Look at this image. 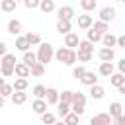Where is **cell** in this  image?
<instances>
[{"label": "cell", "mask_w": 125, "mask_h": 125, "mask_svg": "<svg viewBox=\"0 0 125 125\" xmlns=\"http://www.w3.org/2000/svg\"><path fill=\"white\" fill-rule=\"evenodd\" d=\"M53 57H55L59 62L66 64V66H72V64L76 62V51H74V49H68V47H61V49H57V51L53 53Z\"/></svg>", "instance_id": "obj_1"}, {"label": "cell", "mask_w": 125, "mask_h": 125, "mask_svg": "<svg viewBox=\"0 0 125 125\" xmlns=\"http://www.w3.org/2000/svg\"><path fill=\"white\" fill-rule=\"evenodd\" d=\"M53 53H55V51H53V45H51V43H39V49H37V53H35L37 62H41V64L51 62Z\"/></svg>", "instance_id": "obj_2"}, {"label": "cell", "mask_w": 125, "mask_h": 125, "mask_svg": "<svg viewBox=\"0 0 125 125\" xmlns=\"http://www.w3.org/2000/svg\"><path fill=\"white\" fill-rule=\"evenodd\" d=\"M98 57H100L102 62H111L115 59V51H113V47H102L100 53H98Z\"/></svg>", "instance_id": "obj_3"}, {"label": "cell", "mask_w": 125, "mask_h": 125, "mask_svg": "<svg viewBox=\"0 0 125 125\" xmlns=\"http://www.w3.org/2000/svg\"><path fill=\"white\" fill-rule=\"evenodd\" d=\"M100 20H102V21H105V23L113 21V20H115V8H111V6L102 8V10H100Z\"/></svg>", "instance_id": "obj_4"}, {"label": "cell", "mask_w": 125, "mask_h": 125, "mask_svg": "<svg viewBox=\"0 0 125 125\" xmlns=\"http://www.w3.org/2000/svg\"><path fill=\"white\" fill-rule=\"evenodd\" d=\"M78 80H80L84 86H94V84H98V74H96V72H92V70H86Z\"/></svg>", "instance_id": "obj_5"}, {"label": "cell", "mask_w": 125, "mask_h": 125, "mask_svg": "<svg viewBox=\"0 0 125 125\" xmlns=\"http://www.w3.org/2000/svg\"><path fill=\"white\" fill-rule=\"evenodd\" d=\"M90 125H111V117L109 113H98L90 119Z\"/></svg>", "instance_id": "obj_6"}, {"label": "cell", "mask_w": 125, "mask_h": 125, "mask_svg": "<svg viewBox=\"0 0 125 125\" xmlns=\"http://www.w3.org/2000/svg\"><path fill=\"white\" fill-rule=\"evenodd\" d=\"M57 16H59V20H72L74 18V10H72V6H61L59 10H57Z\"/></svg>", "instance_id": "obj_7"}, {"label": "cell", "mask_w": 125, "mask_h": 125, "mask_svg": "<svg viewBox=\"0 0 125 125\" xmlns=\"http://www.w3.org/2000/svg\"><path fill=\"white\" fill-rule=\"evenodd\" d=\"M14 74L18 78H29V66L23 62H16L14 64Z\"/></svg>", "instance_id": "obj_8"}, {"label": "cell", "mask_w": 125, "mask_h": 125, "mask_svg": "<svg viewBox=\"0 0 125 125\" xmlns=\"http://www.w3.org/2000/svg\"><path fill=\"white\" fill-rule=\"evenodd\" d=\"M10 98H12V104H14V105H21V104H25L27 94L21 92V90H14V92L10 94Z\"/></svg>", "instance_id": "obj_9"}, {"label": "cell", "mask_w": 125, "mask_h": 125, "mask_svg": "<svg viewBox=\"0 0 125 125\" xmlns=\"http://www.w3.org/2000/svg\"><path fill=\"white\" fill-rule=\"evenodd\" d=\"M92 21H94V20H92V16H90L88 12H84V14L78 16V27H80V29H88V27L92 25Z\"/></svg>", "instance_id": "obj_10"}, {"label": "cell", "mask_w": 125, "mask_h": 125, "mask_svg": "<svg viewBox=\"0 0 125 125\" xmlns=\"http://www.w3.org/2000/svg\"><path fill=\"white\" fill-rule=\"evenodd\" d=\"M78 35L76 33H72V31H68V33H64V47H68V49H72V47H76L78 45Z\"/></svg>", "instance_id": "obj_11"}, {"label": "cell", "mask_w": 125, "mask_h": 125, "mask_svg": "<svg viewBox=\"0 0 125 125\" xmlns=\"http://www.w3.org/2000/svg\"><path fill=\"white\" fill-rule=\"evenodd\" d=\"M92 29H96L100 35H104V33H107L109 31V23H105V21H102V20H98V21H92V25H90Z\"/></svg>", "instance_id": "obj_12"}, {"label": "cell", "mask_w": 125, "mask_h": 125, "mask_svg": "<svg viewBox=\"0 0 125 125\" xmlns=\"http://www.w3.org/2000/svg\"><path fill=\"white\" fill-rule=\"evenodd\" d=\"M90 96H92V100H102L105 96V90L100 84H94V86H90Z\"/></svg>", "instance_id": "obj_13"}, {"label": "cell", "mask_w": 125, "mask_h": 125, "mask_svg": "<svg viewBox=\"0 0 125 125\" xmlns=\"http://www.w3.org/2000/svg\"><path fill=\"white\" fill-rule=\"evenodd\" d=\"M47 105H49V104H47L45 100H37V98H35V102L31 104V109H33L37 115H41L43 111H47Z\"/></svg>", "instance_id": "obj_14"}, {"label": "cell", "mask_w": 125, "mask_h": 125, "mask_svg": "<svg viewBox=\"0 0 125 125\" xmlns=\"http://www.w3.org/2000/svg\"><path fill=\"white\" fill-rule=\"evenodd\" d=\"M20 31H21V21H20V20H10V21H8V33L20 35Z\"/></svg>", "instance_id": "obj_15"}, {"label": "cell", "mask_w": 125, "mask_h": 125, "mask_svg": "<svg viewBox=\"0 0 125 125\" xmlns=\"http://www.w3.org/2000/svg\"><path fill=\"white\" fill-rule=\"evenodd\" d=\"M45 74V64L41 62H33L29 66V76H43Z\"/></svg>", "instance_id": "obj_16"}, {"label": "cell", "mask_w": 125, "mask_h": 125, "mask_svg": "<svg viewBox=\"0 0 125 125\" xmlns=\"http://www.w3.org/2000/svg\"><path fill=\"white\" fill-rule=\"evenodd\" d=\"M47 104H57L59 102V92L55 90V88H47V92H45V98H43Z\"/></svg>", "instance_id": "obj_17"}, {"label": "cell", "mask_w": 125, "mask_h": 125, "mask_svg": "<svg viewBox=\"0 0 125 125\" xmlns=\"http://www.w3.org/2000/svg\"><path fill=\"white\" fill-rule=\"evenodd\" d=\"M37 8H41L43 14H51L55 10V0H39V6Z\"/></svg>", "instance_id": "obj_18"}, {"label": "cell", "mask_w": 125, "mask_h": 125, "mask_svg": "<svg viewBox=\"0 0 125 125\" xmlns=\"http://www.w3.org/2000/svg\"><path fill=\"white\" fill-rule=\"evenodd\" d=\"M70 27H72V25H70V21H68V20H59V21H57V31H59L61 35L68 33V31H70Z\"/></svg>", "instance_id": "obj_19"}, {"label": "cell", "mask_w": 125, "mask_h": 125, "mask_svg": "<svg viewBox=\"0 0 125 125\" xmlns=\"http://www.w3.org/2000/svg\"><path fill=\"white\" fill-rule=\"evenodd\" d=\"M78 51H82V53H90V55H94V43H90L88 39L86 41H78Z\"/></svg>", "instance_id": "obj_20"}, {"label": "cell", "mask_w": 125, "mask_h": 125, "mask_svg": "<svg viewBox=\"0 0 125 125\" xmlns=\"http://www.w3.org/2000/svg\"><path fill=\"white\" fill-rule=\"evenodd\" d=\"M109 82H111V86H121V84H125V76L121 74V72H113V74H109Z\"/></svg>", "instance_id": "obj_21"}, {"label": "cell", "mask_w": 125, "mask_h": 125, "mask_svg": "<svg viewBox=\"0 0 125 125\" xmlns=\"http://www.w3.org/2000/svg\"><path fill=\"white\" fill-rule=\"evenodd\" d=\"M16 6H18V2H14V0H0V10L2 12H14L16 10Z\"/></svg>", "instance_id": "obj_22"}, {"label": "cell", "mask_w": 125, "mask_h": 125, "mask_svg": "<svg viewBox=\"0 0 125 125\" xmlns=\"http://www.w3.org/2000/svg\"><path fill=\"white\" fill-rule=\"evenodd\" d=\"M16 49L21 51V53L29 51V43H27V39H25L23 35H21V37H16Z\"/></svg>", "instance_id": "obj_23"}, {"label": "cell", "mask_w": 125, "mask_h": 125, "mask_svg": "<svg viewBox=\"0 0 125 125\" xmlns=\"http://www.w3.org/2000/svg\"><path fill=\"white\" fill-rule=\"evenodd\" d=\"M100 74L109 78V74H113V62H102L100 64Z\"/></svg>", "instance_id": "obj_24"}, {"label": "cell", "mask_w": 125, "mask_h": 125, "mask_svg": "<svg viewBox=\"0 0 125 125\" xmlns=\"http://www.w3.org/2000/svg\"><path fill=\"white\" fill-rule=\"evenodd\" d=\"M121 113H123V105H121L119 102L109 104V117H117V115H121Z\"/></svg>", "instance_id": "obj_25"}, {"label": "cell", "mask_w": 125, "mask_h": 125, "mask_svg": "<svg viewBox=\"0 0 125 125\" xmlns=\"http://www.w3.org/2000/svg\"><path fill=\"white\" fill-rule=\"evenodd\" d=\"M100 41L104 43V47H115V35H111L109 31H107V33H104Z\"/></svg>", "instance_id": "obj_26"}, {"label": "cell", "mask_w": 125, "mask_h": 125, "mask_svg": "<svg viewBox=\"0 0 125 125\" xmlns=\"http://www.w3.org/2000/svg\"><path fill=\"white\" fill-rule=\"evenodd\" d=\"M18 61H16V55H12V53H6V55H2V61H0V64H4V66H14Z\"/></svg>", "instance_id": "obj_27"}, {"label": "cell", "mask_w": 125, "mask_h": 125, "mask_svg": "<svg viewBox=\"0 0 125 125\" xmlns=\"http://www.w3.org/2000/svg\"><path fill=\"white\" fill-rule=\"evenodd\" d=\"M78 119H80V117H78L76 113L68 111V113L62 117V123H64V125H78Z\"/></svg>", "instance_id": "obj_28"}, {"label": "cell", "mask_w": 125, "mask_h": 125, "mask_svg": "<svg viewBox=\"0 0 125 125\" xmlns=\"http://www.w3.org/2000/svg\"><path fill=\"white\" fill-rule=\"evenodd\" d=\"M12 88H14V90H21V92H25V88H27V78H16L14 84H12Z\"/></svg>", "instance_id": "obj_29"}, {"label": "cell", "mask_w": 125, "mask_h": 125, "mask_svg": "<svg viewBox=\"0 0 125 125\" xmlns=\"http://www.w3.org/2000/svg\"><path fill=\"white\" fill-rule=\"evenodd\" d=\"M80 6H82L84 12H92V10H96L98 2L96 0H80Z\"/></svg>", "instance_id": "obj_30"}, {"label": "cell", "mask_w": 125, "mask_h": 125, "mask_svg": "<svg viewBox=\"0 0 125 125\" xmlns=\"http://www.w3.org/2000/svg\"><path fill=\"white\" fill-rule=\"evenodd\" d=\"M33 62H37V57H35V53H31V51H25V53H23V64L31 66Z\"/></svg>", "instance_id": "obj_31"}, {"label": "cell", "mask_w": 125, "mask_h": 125, "mask_svg": "<svg viewBox=\"0 0 125 125\" xmlns=\"http://www.w3.org/2000/svg\"><path fill=\"white\" fill-rule=\"evenodd\" d=\"M45 92H47V88H45L43 84H37V86H33V96H35L37 100H43V98H45Z\"/></svg>", "instance_id": "obj_32"}, {"label": "cell", "mask_w": 125, "mask_h": 125, "mask_svg": "<svg viewBox=\"0 0 125 125\" xmlns=\"http://www.w3.org/2000/svg\"><path fill=\"white\" fill-rule=\"evenodd\" d=\"M55 121H57V119H55L53 113H49V111H43V113H41V123H43V125H53Z\"/></svg>", "instance_id": "obj_33"}, {"label": "cell", "mask_w": 125, "mask_h": 125, "mask_svg": "<svg viewBox=\"0 0 125 125\" xmlns=\"http://www.w3.org/2000/svg\"><path fill=\"white\" fill-rule=\"evenodd\" d=\"M70 104H82V105H86V96L82 92H72V102Z\"/></svg>", "instance_id": "obj_34"}, {"label": "cell", "mask_w": 125, "mask_h": 125, "mask_svg": "<svg viewBox=\"0 0 125 125\" xmlns=\"http://www.w3.org/2000/svg\"><path fill=\"white\" fill-rule=\"evenodd\" d=\"M100 39H102V35H100V33L96 31V29L88 27V41H90V43H98Z\"/></svg>", "instance_id": "obj_35"}, {"label": "cell", "mask_w": 125, "mask_h": 125, "mask_svg": "<svg viewBox=\"0 0 125 125\" xmlns=\"http://www.w3.org/2000/svg\"><path fill=\"white\" fill-rule=\"evenodd\" d=\"M23 37L27 39L29 47H31V45H39V43H41V37H39L37 33H27V35H23Z\"/></svg>", "instance_id": "obj_36"}, {"label": "cell", "mask_w": 125, "mask_h": 125, "mask_svg": "<svg viewBox=\"0 0 125 125\" xmlns=\"http://www.w3.org/2000/svg\"><path fill=\"white\" fill-rule=\"evenodd\" d=\"M57 105H59V115H61V117H64V115L70 111V104H64V102H57Z\"/></svg>", "instance_id": "obj_37"}, {"label": "cell", "mask_w": 125, "mask_h": 125, "mask_svg": "<svg viewBox=\"0 0 125 125\" xmlns=\"http://www.w3.org/2000/svg\"><path fill=\"white\" fill-rule=\"evenodd\" d=\"M59 102L70 104V102H72V92H70V90H64L62 94H59Z\"/></svg>", "instance_id": "obj_38"}, {"label": "cell", "mask_w": 125, "mask_h": 125, "mask_svg": "<svg viewBox=\"0 0 125 125\" xmlns=\"http://www.w3.org/2000/svg\"><path fill=\"white\" fill-rule=\"evenodd\" d=\"M70 111H72V113H76V115L80 117V115H84V111H86V109H84V105H82V104H70Z\"/></svg>", "instance_id": "obj_39"}, {"label": "cell", "mask_w": 125, "mask_h": 125, "mask_svg": "<svg viewBox=\"0 0 125 125\" xmlns=\"http://www.w3.org/2000/svg\"><path fill=\"white\" fill-rule=\"evenodd\" d=\"M92 57H94V55H90V53H82V51L76 53V61H80V62H88Z\"/></svg>", "instance_id": "obj_40"}, {"label": "cell", "mask_w": 125, "mask_h": 125, "mask_svg": "<svg viewBox=\"0 0 125 125\" xmlns=\"http://www.w3.org/2000/svg\"><path fill=\"white\" fill-rule=\"evenodd\" d=\"M12 92H14L12 84H6V82H4V84H2V88H0V96H4V98H6V96H10Z\"/></svg>", "instance_id": "obj_41"}, {"label": "cell", "mask_w": 125, "mask_h": 125, "mask_svg": "<svg viewBox=\"0 0 125 125\" xmlns=\"http://www.w3.org/2000/svg\"><path fill=\"white\" fill-rule=\"evenodd\" d=\"M0 72H2V76H4V78H8V76H12V74H14V66H4V64H2Z\"/></svg>", "instance_id": "obj_42"}, {"label": "cell", "mask_w": 125, "mask_h": 125, "mask_svg": "<svg viewBox=\"0 0 125 125\" xmlns=\"http://www.w3.org/2000/svg\"><path fill=\"white\" fill-rule=\"evenodd\" d=\"M84 72H86V68H84V66H74V68H72V76H74L76 80H78Z\"/></svg>", "instance_id": "obj_43"}, {"label": "cell", "mask_w": 125, "mask_h": 125, "mask_svg": "<svg viewBox=\"0 0 125 125\" xmlns=\"http://www.w3.org/2000/svg\"><path fill=\"white\" fill-rule=\"evenodd\" d=\"M23 6H25L27 10H33V8L39 6V0H23Z\"/></svg>", "instance_id": "obj_44"}, {"label": "cell", "mask_w": 125, "mask_h": 125, "mask_svg": "<svg viewBox=\"0 0 125 125\" xmlns=\"http://www.w3.org/2000/svg\"><path fill=\"white\" fill-rule=\"evenodd\" d=\"M111 123L113 125H125V115H117V117H111Z\"/></svg>", "instance_id": "obj_45"}, {"label": "cell", "mask_w": 125, "mask_h": 125, "mask_svg": "<svg viewBox=\"0 0 125 125\" xmlns=\"http://www.w3.org/2000/svg\"><path fill=\"white\" fill-rule=\"evenodd\" d=\"M115 45H117V47H121V49H125V35L115 37Z\"/></svg>", "instance_id": "obj_46"}, {"label": "cell", "mask_w": 125, "mask_h": 125, "mask_svg": "<svg viewBox=\"0 0 125 125\" xmlns=\"http://www.w3.org/2000/svg\"><path fill=\"white\" fill-rule=\"evenodd\" d=\"M117 68H119V72H121V74L125 72V59H121V61L117 62Z\"/></svg>", "instance_id": "obj_47"}, {"label": "cell", "mask_w": 125, "mask_h": 125, "mask_svg": "<svg viewBox=\"0 0 125 125\" xmlns=\"http://www.w3.org/2000/svg\"><path fill=\"white\" fill-rule=\"evenodd\" d=\"M6 53H8V47H6V43H4V41H0V57H2V55H6Z\"/></svg>", "instance_id": "obj_48"}, {"label": "cell", "mask_w": 125, "mask_h": 125, "mask_svg": "<svg viewBox=\"0 0 125 125\" xmlns=\"http://www.w3.org/2000/svg\"><path fill=\"white\" fill-rule=\"evenodd\" d=\"M4 104H6L4 102V96H0V107H4Z\"/></svg>", "instance_id": "obj_49"}, {"label": "cell", "mask_w": 125, "mask_h": 125, "mask_svg": "<svg viewBox=\"0 0 125 125\" xmlns=\"http://www.w3.org/2000/svg\"><path fill=\"white\" fill-rule=\"evenodd\" d=\"M2 84H4V76H0V88H2Z\"/></svg>", "instance_id": "obj_50"}, {"label": "cell", "mask_w": 125, "mask_h": 125, "mask_svg": "<svg viewBox=\"0 0 125 125\" xmlns=\"http://www.w3.org/2000/svg\"><path fill=\"white\" fill-rule=\"evenodd\" d=\"M53 125H64V123H62V121H55Z\"/></svg>", "instance_id": "obj_51"}, {"label": "cell", "mask_w": 125, "mask_h": 125, "mask_svg": "<svg viewBox=\"0 0 125 125\" xmlns=\"http://www.w3.org/2000/svg\"><path fill=\"white\" fill-rule=\"evenodd\" d=\"M14 2H23V0H14Z\"/></svg>", "instance_id": "obj_52"}, {"label": "cell", "mask_w": 125, "mask_h": 125, "mask_svg": "<svg viewBox=\"0 0 125 125\" xmlns=\"http://www.w3.org/2000/svg\"><path fill=\"white\" fill-rule=\"evenodd\" d=\"M117 2H123V0H117Z\"/></svg>", "instance_id": "obj_53"}]
</instances>
